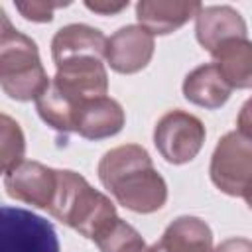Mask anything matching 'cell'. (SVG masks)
Segmentation results:
<instances>
[{"label":"cell","mask_w":252,"mask_h":252,"mask_svg":"<svg viewBox=\"0 0 252 252\" xmlns=\"http://www.w3.org/2000/svg\"><path fill=\"white\" fill-rule=\"evenodd\" d=\"M98 179L122 207L134 213H156L167 201L165 179L138 144L108 150L98 161Z\"/></svg>","instance_id":"obj_1"},{"label":"cell","mask_w":252,"mask_h":252,"mask_svg":"<svg viewBox=\"0 0 252 252\" xmlns=\"http://www.w3.org/2000/svg\"><path fill=\"white\" fill-rule=\"evenodd\" d=\"M47 211L91 240L118 219L114 203L71 169H57V185Z\"/></svg>","instance_id":"obj_2"},{"label":"cell","mask_w":252,"mask_h":252,"mask_svg":"<svg viewBox=\"0 0 252 252\" xmlns=\"http://www.w3.org/2000/svg\"><path fill=\"white\" fill-rule=\"evenodd\" d=\"M0 85L14 100H37L49 87L37 45L32 37L18 32L4 10H0Z\"/></svg>","instance_id":"obj_3"},{"label":"cell","mask_w":252,"mask_h":252,"mask_svg":"<svg viewBox=\"0 0 252 252\" xmlns=\"http://www.w3.org/2000/svg\"><path fill=\"white\" fill-rule=\"evenodd\" d=\"M211 181L230 197H244L252 187V138L240 130L224 134L211 158Z\"/></svg>","instance_id":"obj_4"},{"label":"cell","mask_w":252,"mask_h":252,"mask_svg":"<svg viewBox=\"0 0 252 252\" xmlns=\"http://www.w3.org/2000/svg\"><path fill=\"white\" fill-rule=\"evenodd\" d=\"M0 252H59V240L47 219L20 207H2Z\"/></svg>","instance_id":"obj_5"},{"label":"cell","mask_w":252,"mask_h":252,"mask_svg":"<svg viewBox=\"0 0 252 252\" xmlns=\"http://www.w3.org/2000/svg\"><path fill=\"white\" fill-rule=\"evenodd\" d=\"M203 122L183 110H171L163 114L154 128V144L167 163L181 165L191 161L205 142Z\"/></svg>","instance_id":"obj_6"},{"label":"cell","mask_w":252,"mask_h":252,"mask_svg":"<svg viewBox=\"0 0 252 252\" xmlns=\"http://www.w3.org/2000/svg\"><path fill=\"white\" fill-rule=\"evenodd\" d=\"M57 67L51 83L75 102L83 104L89 98L106 96L108 75L98 57H75L63 61Z\"/></svg>","instance_id":"obj_7"},{"label":"cell","mask_w":252,"mask_h":252,"mask_svg":"<svg viewBox=\"0 0 252 252\" xmlns=\"http://www.w3.org/2000/svg\"><path fill=\"white\" fill-rule=\"evenodd\" d=\"M154 35L142 26H124L106 41L104 59L116 73L132 75L142 71L154 55Z\"/></svg>","instance_id":"obj_8"},{"label":"cell","mask_w":252,"mask_h":252,"mask_svg":"<svg viewBox=\"0 0 252 252\" xmlns=\"http://www.w3.org/2000/svg\"><path fill=\"white\" fill-rule=\"evenodd\" d=\"M57 185V169L39 161H22L12 171L4 173V187L10 197L47 209Z\"/></svg>","instance_id":"obj_9"},{"label":"cell","mask_w":252,"mask_h":252,"mask_svg":"<svg viewBox=\"0 0 252 252\" xmlns=\"http://www.w3.org/2000/svg\"><path fill=\"white\" fill-rule=\"evenodd\" d=\"M201 2H183V0H142L136 4L138 26L148 30L152 35H167L187 24L191 18H197Z\"/></svg>","instance_id":"obj_10"},{"label":"cell","mask_w":252,"mask_h":252,"mask_svg":"<svg viewBox=\"0 0 252 252\" xmlns=\"http://www.w3.org/2000/svg\"><path fill=\"white\" fill-rule=\"evenodd\" d=\"M126 122L124 108L110 96L89 98L79 106L75 132L87 140H104L122 130Z\"/></svg>","instance_id":"obj_11"},{"label":"cell","mask_w":252,"mask_h":252,"mask_svg":"<svg viewBox=\"0 0 252 252\" xmlns=\"http://www.w3.org/2000/svg\"><path fill=\"white\" fill-rule=\"evenodd\" d=\"M195 35L213 53L230 37H246V22L232 6H203L195 18Z\"/></svg>","instance_id":"obj_12"},{"label":"cell","mask_w":252,"mask_h":252,"mask_svg":"<svg viewBox=\"0 0 252 252\" xmlns=\"http://www.w3.org/2000/svg\"><path fill=\"white\" fill-rule=\"evenodd\" d=\"M104 33L87 24H69L61 28L51 39V55L55 65L75 57H104L106 51Z\"/></svg>","instance_id":"obj_13"},{"label":"cell","mask_w":252,"mask_h":252,"mask_svg":"<svg viewBox=\"0 0 252 252\" xmlns=\"http://www.w3.org/2000/svg\"><path fill=\"white\" fill-rule=\"evenodd\" d=\"M148 252H215L209 224L197 217L175 219Z\"/></svg>","instance_id":"obj_14"},{"label":"cell","mask_w":252,"mask_h":252,"mask_svg":"<svg viewBox=\"0 0 252 252\" xmlns=\"http://www.w3.org/2000/svg\"><path fill=\"white\" fill-rule=\"evenodd\" d=\"M230 89H252V41L246 37H230L222 41L213 53Z\"/></svg>","instance_id":"obj_15"},{"label":"cell","mask_w":252,"mask_h":252,"mask_svg":"<svg viewBox=\"0 0 252 252\" xmlns=\"http://www.w3.org/2000/svg\"><path fill=\"white\" fill-rule=\"evenodd\" d=\"M230 85L220 75L215 63L193 69L183 81V96L203 108H219L230 96Z\"/></svg>","instance_id":"obj_16"},{"label":"cell","mask_w":252,"mask_h":252,"mask_svg":"<svg viewBox=\"0 0 252 252\" xmlns=\"http://www.w3.org/2000/svg\"><path fill=\"white\" fill-rule=\"evenodd\" d=\"M93 242L98 246L100 252H148L150 250L144 238L140 236V232L120 217L114 222H110Z\"/></svg>","instance_id":"obj_17"},{"label":"cell","mask_w":252,"mask_h":252,"mask_svg":"<svg viewBox=\"0 0 252 252\" xmlns=\"http://www.w3.org/2000/svg\"><path fill=\"white\" fill-rule=\"evenodd\" d=\"M0 152H2V171L8 173L18 167L24 159L26 140L20 124L8 114L0 116Z\"/></svg>","instance_id":"obj_18"},{"label":"cell","mask_w":252,"mask_h":252,"mask_svg":"<svg viewBox=\"0 0 252 252\" xmlns=\"http://www.w3.org/2000/svg\"><path fill=\"white\" fill-rule=\"evenodd\" d=\"M69 6V2H45V0H30V2H16V10L32 22H51L53 20V10Z\"/></svg>","instance_id":"obj_19"},{"label":"cell","mask_w":252,"mask_h":252,"mask_svg":"<svg viewBox=\"0 0 252 252\" xmlns=\"http://www.w3.org/2000/svg\"><path fill=\"white\" fill-rule=\"evenodd\" d=\"M215 252H252V240L242 236L226 238L215 248Z\"/></svg>","instance_id":"obj_20"},{"label":"cell","mask_w":252,"mask_h":252,"mask_svg":"<svg viewBox=\"0 0 252 252\" xmlns=\"http://www.w3.org/2000/svg\"><path fill=\"white\" fill-rule=\"evenodd\" d=\"M85 6L96 14H102V16H112V14H118L122 12L124 8H128V0L126 2H91L87 0Z\"/></svg>","instance_id":"obj_21"},{"label":"cell","mask_w":252,"mask_h":252,"mask_svg":"<svg viewBox=\"0 0 252 252\" xmlns=\"http://www.w3.org/2000/svg\"><path fill=\"white\" fill-rule=\"evenodd\" d=\"M236 124H238V130H240V132H244L246 136L252 138V96L242 104V108H240V112H238Z\"/></svg>","instance_id":"obj_22"},{"label":"cell","mask_w":252,"mask_h":252,"mask_svg":"<svg viewBox=\"0 0 252 252\" xmlns=\"http://www.w3.org/2000/svg\"><path fill=\"white\" fill-rule=\"evenodd\" d=\"M244 201H246V205H248V209L252 211V187H250V189H248V191L244 193Z\"/></svg>","instance_id":"obj_23"}]
</instances>
